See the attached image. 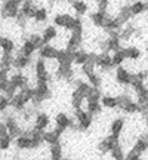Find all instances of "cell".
Segmentation results:
<instances>
[{
  "mask_svg": "<svg viewBox=\"0 0 148 160\" xmlns=\"http://www.w3.org/2000/svg\"><path fill=\"white\" fill-rule=\"evenodd\" d=\"M117 17L120 18V21L123 22V25H126V24L131 21V18L133 17V13H132V8L131 5H127V3H125V6L121 8V11H120V13L117 15Z\"/></svg>",
  "mask_w": 148,
  "mask_h": 160,
  "instance_id": "24",
  "label": "cell"
},
{
  "mask_svg": "<svg viewBox=\"0 0 148 160\" xmlns=\"http://www.w3.org/2000/svg\"><path fill=\"white\" fill-rule=\"evenodd\" d=\"M89 59H91V53H87V52L83 51V49H80V51H77L74 53V64H77V65H81V67H83Z\"/></svg>",
  "mask_w": 148,
  "mask_h": 160,
  "instance_id": "25",
  "label": "cell"
},
{
  "mask_svg": "<svg viewBox=\"0 0 148 160\" xmlns=\"http://www.w3.org/2000/svg\"><path fill=\"white\" fill-rule=\"evenodd\" d=\"M81 42H83V36L73 33V34L68 37V42H67V48H65V49H68V51H71V52L76 53L77 51H80Z\"/></svg>",
  "mask_w": 148,
  "mask_h": 160,
  "instance_id": "10",
  "label": "cell"
},
{
  "mask_svg": "<svg viewBox=\"0 0 148 160\" xmlns=\"http://www.w3.org/2000/svg\"><path fill=\"white\" fill-rule=\"evenodd\" d=\"M6 137H9V132H7L6 125L2 122V125H0V138H6Z\"/></svg>",
  "mask_w": 148,
  "mask_h": 160,
  "instance_id": "49",
  "label": "cell"
},
{
  "mask_svg": "<svg viewBox=\"0 0 148 160\" xmlns=\"http://www.w3.org/2000/svg\"><path fill=\"white\" fill-rule=\"evenodd\" d=\"M52 131H53V133H55L58 138H61V135L64 133V129H61V128H57V126H55V129H52Z\"/></svg>",
  "mask_w": 148,
  "mask_h": 160,
  "instance_id": "50",
  "label": "cell"
},
{
  "mask_svg": "<svg viewBox=\"0 0 148 160\" xmlns=\"http://www.w3.org/2000/svg\"><path fill=\"white\" fill-rule=\"evenodd\" d=\"M12 141H13V138H12L11 135L6 137V138H2V142H0V148H2V151H6V150L11 148Z\"/></svg>",
  "mask_w": 148,
  "mask_h": 160,
  "instance_id": "45",
  "label": "cell"
},
{
  "mask_svg": "<svg viewBox=\"0 0 148 160\" xmlns=\"http://www.w3.org/2000/svg\"><path fill=\"white\" fill-rule=\"evenodd\" d=\"M13 61H15V57L12 53H2V68L12 70L13 68Z\"/></svg>",
  "mask_w": 148,
  "mask_h": 160,
  "instance_id": "33",
  "label": "cell"
},
{
  "mask_svg": "<svg viewBox=\"0 0 148 160\" xmlns=\"http://www.w3.org/2000/svg\"><path fill=\"white\" fill-rule=\"evenodd\" d=\"M107 17H108V13L95 11L91 13V21L93 22V25H96V27H104V24L107 21Z\"/></svg>",
  "mask_w": 148,
  "mask_h": 160,
  "instance_id": "22",
  "label": "cell"
},
{
  "mask_svg": "<svg viewBox=\"0 0 148 160\" xmlns=\"http://www.w3.org/2000/svg\"><path fill=\"white\" fill-rule=\"evenodd\" d=\"M15 145L18 150H31L33 148V139L27 133H22L21 137H18L15 139Z\"/></svg>",
  "mask_w": 148,
  "mask_h": 160,
  "instance_id": "14",
  "label": "cell"
},
{
  "mask_svg": "<svg viewBox=\"0 0 148 160\" xmlns=\"http://www.w3.org/2000/svg\"><path fill=\"white\" fill-rule=\"evenodd\" d=\"M58 79L67 80V82H73L74 80V70L71 67H64V65H59V68L57 70L55 73Z\"/></svg>",
  "mask_w": 148,
  "mask_h": 160,
  "instance_id": "15",
  "label": "cell"
},
{
  "mask_svg": "<svg viewBox=\"0 0 148 160\" xmlns=\"http://www.w3.org/2000/svg\"><path fill=\"white\" fill-rule=\"evenodd\" d=\"M144 117H145V123H147V128H148V113L147 114H144Z\"/></svg>",
  "mask_w": 148,
  "mask_h": 160,
  "instance_id": "51",
  "label": "cell"
},
{
  "mask_svg": "<svg viewBox=\"0 0 148 160\" xmlns=\"http://www.w3.org/2000/svg\"><path fill=\"white\" fill-rule=\"evenodd\" d=\"M125 160H142V159H141V156L136 154V153H135L133 150H131V151H129V153L126 154V159H125Z\"/></svg>",
  "mask_w": 148,
  "mask_h": 160,
  "instance_id": "48",
  "label": "cell"
},
{
  "mask_svg": "<svg viewBox=\"0 0 148 160\" xmlns=\"http://www.w3.org/2000/svg\"><path fill=\"white\" fill-rule=\"evenodd\" d=\"M147 13H148V3H147Z\"/></svg>",
  "mask_w": 148,
  "mask_h": 160,
  "instance_id": "52",
  "label": "cell"
},
{
  "mask_svg": "<svg viewBox=\"0 0 148 160\" xmlns=\"http://www.w3.org/2000/svg\"><path fill=\"white\" fill-rule=\"evenodd\" d=\"M131 8H132V13L133 15H141L142 12L147 11V3H144V2H135V3L131 5Z\"/></svg>",
  "mask_w": 148,
  "mask_h": 160,
  "instance_id": "38",
  "label": "cell"
},
{
  "mask_svg": "<svg viewBox=\"0 0 148 160\" xmlns=\"http://www.w3.org/2000/svg\"><path fill=\"white\" fill-rule=\"evenodd\" d=\"M147 98H148V97H147Z\"/></svg>",
  "mask_w": 148,
  "mask_h": 160,
  "instance_id": "54",
  "label": "cell"
},
{
  "mask_svg": "<svg viewBox=\"0 0 148 160\" xmlns=\"http://www.w3.org/2000/svg\"><path fill=\"white\" fill-rule=\"evenodd\" d=\"M96 65L102 71H108V70L114 68V64H113V58L110 57L108 53H99L96 61Z\"/></svg>",
  "mask_w": 148,
  "mask_h": 160,
  "instance_id": "11",
  "label": "cell"
},
{
  "mask_svg": "<svg viewBox=\"0 0 148 160\" xmlns=\"http://www.w3.org/2000/svg\"><path fill=\"white\" fill-rule=\"evenodd\" d=\"M123 129H125V119H121V117H117V119H114L113 123H111V128H110V131H111V135H114V137L119 138Z\"/></svg>",
  "mask_w": 148,
  "mask_h": 160,
  "instance_id": "21",
  "label": "cell"
},
{
  "mask_svg": "<svg viewBox=\"0 0 148 160\" xmlns=\"http://www.w3.org/2000/svg\"><path fill=\"white\" fill-rule=\"evenodd\" d=\"M85 95L83 93H80L77 89L73 92V95H71V105H73L74 110H80L81 108V104H83V101H85Z\"/></svg>",
  "mask_w": 148,
  "mask_h": 160,
  "instance_id": "28",
  "label": "cell"
},
{
  "mask_svg": "<svg viewBox=\"0 0 148 160\" xmlns=\"http://www.w3.org/2000/svg\"><path fill=\"white\" fill-rule=\"evenodd\" d=\"M71 6H73V9L76 11L77 17L85 15L86 12H87V9H89V5H87L86 2H81V0H76V2H73V3H71Z\"/></svg>",
  "mask_w": 148,
  "mask_h": 160,
  "instance_id": "29",
  "label": "cell"
},
{
  "mask_svg": "<svg viewBox=\"0 0 148 160\" xmlns=\"http://www.w3.org/2000/svg\"><path fill=\"white\" fill-rule=\"evenodd\" d=\"M11 82L17 86V89H19V91H22V89H25V88H28V79H27L21 71H18V73H15V74H12L11 76Z\"/></svg>",
  "mask_w": 148,
  "mask_h": 160,
  "instance_id": "12",
  "label": "cell"
},
{
  "mask_svg": "<svg viewBox=\"0 0 148 160\" xmlns=\"http://www.w3.org/2000/svg\"><path fill=\"white\" fill-rule=\"evenodd\" d=\"M40 6L34 2H31V0H24L22 5H21V13H22L24 17L30 19V18H36V13L39 11Z\"/></svg>",
  "mask_w": 148,
  "mask_h": 160,
  "instance_id": "5",
  "label": "cell"
},
{
  "mask_svg": "<svg viewBox=\"0 0 148 160\" xmlns=\"http://www.w3.org/2000/svg\"><path fill=\"white\" fill-rule=\"evenodd\" d=\"M102 97L104 95H102V92H101V88H93L92 86V89L87 93L86 99H87V102H101Z\"/></svg>",
  "mask_w": 148,
  "mask_h": 160,
  "instance_id": "27",
  "label": "cell"
},
{
  "mask_svg": "<svg viewBox=\"0 0 148 160\" xmlns=\"http://www.w3.org/2000/svg\"><path fill=\"white\" fill-rule=\"evenodd\" d=\"M3 123L6 125V128H7V132H9V135H11L12 138H15V139H17L18 137H21V135H22L21 126H19V123L17 122V119H15L13 116H6V114H3Z\"/></svg>",
  "mask_w": 148,
  "mask_h": 160,
  "instance_id": "1",
  "label": "cell"
},
{
  "mask_svg": "<svg viewBox=\"0 0 148 160\" xmlns=\"http://www.w3.org/2000/svg\"><path fill=\"white\" fill-rule=\"evenodd\" d=\"M27 104H28V102H27L25 97L22 95V92L19 91L17 93V97L11 101V107H13L17 111H22V113H24V111H25V105H27Z\"/></svg>",
  "mask_w": 148,
  "mask_h": 160,
  "instance_id": "16",
  "label": "cell"
},
{
  "mask_svg": "<svg viewBox=\"0 0 148 160\" xmlns=\"http://www.w3.org/2000/svg\"><path fill=\"white\" fill-rule=\"evenodd\" d=\"M87 77V82L91 83V86L93 88H101V83H102V80H101V76L96 74V73H92V74L86 76Z\"/></svg>",
  "mask_w": 148,
  "mask_h": 160,
  "instance_id": "42",
  "label": "cell"
},
{
  "mask_svg": "<svg viewBox=\"0 0 148 160\" xmlns=\"http://www.w3.org/2000/svg\"><path fill=\"white\" fill-rule=\"evenodd\" d=\"M92 120H93V116H87L85 120H81L80 123H77L79 125V129H81V131H86V129H89L92 126Z\"/></svg>",
  "mask_w": 148,
  "mask_h": 160,
  "instance_id": "44",
  "label": "cell"
},
{
  "mask_svg": "<svg viewBox=\"0 0 148 160\" xmlns=\"http://www.w3.org/2000/svg\"><path fill=\"white\" fill-rule=\"evenodd\" d=\"M111 58H113V64H114V67H121V64L125 62V59L127 57H126V51L125 49H121V51L119 52H116V53H113L111 55Z\"/></svg>",
  "mask_w": 148,
  "mask_h": 160,
  "instance_id": "32",
  "label": "cell"
},
{
  "mask_svg": "<svg viewBox=\"0 0 148 160\" xmlns=\"http://www.w3.org/2000/svg\"><path fill=\"white\" fill-rule=\"evenodd\" d=\"M57 36H58V30L55 25H47V27L42 30V37H43L46 45H49V42L57 39Z\"/></svg>",
  "mask_w": 148,
  "mask_h": 160,
  "instance_id": "17",
  "label": "cell"
},
{
  "mask_svg": "<svg viewBox=\"0 0 148 160\" xmlns=\"http://www.w3.org/2000/svg\"><path fill=\"white\" fill-rule=\"evenodd\" d=\"M55 125L57 128H61V129H67V128H74V122L73 119H70L68 114L65 113H58L57 117H55Z\"/></svg>",
  "mask_w": 148,
  "mask_h": 160,
  "instance_id": "9",
  "label": "cell"
},
{
  "mask_svg": "<svg viewBox=\"0 0 148 160\" xmlns=\"http://www.w3.org/2000/svg\"><path fill=\"white\" fill-rule=\"evenodd\" d=\"M102 110V104L101 102H87V113L91 116H95V114H99Z\"/></svg>",
  "mask_w": 148,
  "mask_h": 160,
  "instance_id": "39",
  "label": "cell"
},
{
  "mask_svg": "<svg viewBox=\"0 0 148 160\" xmlns=\"http://www.w3.org/2000/svg\"><path fill=\"white\" fill-rule=\"evenodd\" d=\"M57 62L64 67H71V64L74 62V52L68 51V49H59Z\"/></svg>",
  "mask_w": 148,
  "mask_h": 160,
  "instance_id": "7",
  "label": "cell"
},
{
  "mask_svg": "<svg viewBox=\"0 0 148 160\" xmlns=\"http://www.w3.org/2000/svg\"><path fill=\"white\" fill-rule=\"evenodd\" d=\"M119 144V138L114 137V135H110V137L104 138L101 142L98 144V150H99V153L101 154H107V153H111Z\"/></svg>",
  "mask_w": 148,
  "mask_h": 160,
  "instance_id": "3",
  "label": "cell"
},
{
  "mask_svg": "<svg viewBox=\"0 0 148 160\" xmlns=\"http://www.w3.org/2000/svg\"><path fill=\"white\" fill-rule=\"evenodd\" d=\"M49 153H51V160H62V147H61V144L52 145Z\"/></svg>",
  "mask_w": 148,
  "mask_h": 160,
  "instance_id": "35",
  "label": "cell"
},
{
  "mask_svg": "<svg viewBox=\"0 0 148 160\" xmlns=\"http://www.w3.org/2000/svg\"><path fill=\"white\" fill-rule=\"evenodd\" d=\"M116 80L121 86H129L132 85V73L125 67H119L116 68Z\"/></svg>",
  "mask_w": 148,
  "mask_h": 160,
  "instance_id": "6",
  "label": "cell"
},
{
  "mask_svg": "<svg viewBox=\"0 0 148 160\" xmlns=\"http://www.w3.org/2000/svg\"><path fill=\"white\" fill-rule=\"evenodd\" d=\"M111 159L113 160H125L126 159V154L123 153L121 145H117V147L111 151Z\"/></svg>",
  "mask_w": 148,
  "mask_h": 160,
  "instance_id": "43",
  "label": "cell"
},
{
  "mask_svg": "<svg viewBox=\"0 0 148 160\" xmlns=\"http://www.w3.org/2000/svg\"><path fill=\"white\" fill-rule=\"evenodd\" d=\"M49 125H51V119H49V116L46 114V113H39V114H36V119H34V128L36 129L45 132V129Z\"/></svg>",
  "mask_w": 148,
  "mask_h": 160,
  "instance_id": "13",
  "label": "cell"
},
{
  "mask_svg": "<svg viewBox=\"0 0 148 160\" xmlns=\"http://www.w3.org/2000/svg\"><path fill=\"white\" fill-rule=\"evenodd\" d=\"M125 25H123V22L120 21L119 17H107V21H105V24H104V28L107 30L108 33H113V31H121V28H123Z\"/></svg>",
  "mask_w": 148,
  "mask_h": 160,
  "instance_id": "8",
  "label": "cell"
},
{
  "mask_svg": "<svg viewBox=\"0 0 148 160\" xmlns=\"http://www.w3.org/2000/svg\"><path fill=\"white\" fill-rule=\"evenodd\" d=\"M135 31H136L135 25H133V24H127V25H125V27L121 28V31H120V39H126V40L131 39Z\"/></svg>",
  "mask_w": 148,
  "mask_h": 160,
  "instance_id": "34",
  "label": "cell"
},
{
  "mask_svg": "<svg viewBox=\"0 0 148 160\" xmlns=\"http://www.w3.org/2000/svg\"><path fill=\"white\" fill-rule=\"evenodd\" d=\"M36 51H37V48L33 45V42H31L30 39L25 40V42H24V45H22V48L19 49V52L22 53L24 57H27V58H31V57H33Z\"/></svg>",
  "mask_w": 148,
  "mask_h": 160,
  "instance_id": "23",
  "label": "cell"
},
{
  "mask_svg": "<svg viewBox=\"0 0 148 160\" xmlns=\"http://www.w3.org/2000/svg\"><path fill=\"white\" fill-rule=\"evenodd\" d=\"M22 2L19 0H6L2 3V11H9V9H21Z\"/></svg>",
  "mask_w": 148,
  "mask_h": 160,
  "instance_id": "36",
  "label": "cell"
},
{
  "mask_svg": "<svg viewBox=\"0 0 148 160\" xmlns=\"http://www.w3.org/2000/svg\"><path fill=\"white\" fill-rule=\"evenodd\" d=\"M133 151L136 153V154H142V153H145L148 150V135H142V137H139L136 139V142H135V145H133Z\"/></svg>",
  "mask_w": 148,
  "mask_h": 160,
  "instance_id": "18",
  "label": "cell"
},
{
  "mask_svg": "<svg viewBox=\"0 0 148 160\" xmlns=\"http://www.w3.org/2000/svg\"><path fill=\"white\" fill-rule=\"evenodd\" d=\"M28 39L33 42V45L37 48V51H40V49H42V48L46 45L45 40H43V37H42V34H37V33H33V34H30Z\"/></svg>",
  "mask_w": 148,
  "mask_h": 160,
  "instance_id": "37",
  "label": "cell"
},
{
  "mask_svg": "<svg viewBox=\"0 0 148 160\" xmlns=\"http://www.w3.org/2000/svg\"><path fill=\"white\" fill-rule=\"evenodd\" d=\"M58 53H59V49H57L55 46L45 45L39 51V58L40 59H45V61H53V59L57 61Z\"/></svg>",
  "mask_w": 148,
  "mask_h": 160,
  "instance_id": "4",
  "label": "cell"
},
{
  "mask_svg": "<svg viewBox=\"0 0 148 160\" xmlns=\"http://www.w3.org/2000/svg\"><path fill=\"white\" fill-rule=\"evenodd\" d=\"M89 116V113L87 111H85V110H74V117H76V120H77V123H80L81 120H85L86 117Z\"/></svg>",
  "mask_w": 148,
  "mask_h": 160,
  "instance_id": "47",
  "label": "cell"
},
{
  "mask_svg": "<svg viewBox=\"0 0 148 160\" xmlns=\"http://www.w3.org/2000/svg\"><path fill=\"white\" fill-rule=\"evenodd\" d=\"M31 62V59L27 57H24L21 52H18L17 55H15V61H13V68L17 70H22V68H27Z\"/></svg>",
  "mask_w": 148,
  "mask_h": 160,
  "instance_id": "20",
  "label": "cell"
},
{
  "mask_svg": "<svg viewBox=\"0 0 148 160\" xmlns=\"http://www.w3.org/2000/svg\"><path fill=\"white\" fill-rule=\"evenodd\" d=\"M36 70V77H37V82H43V83H47L49 79H51V71L47 68V64H46L45 59H37V62L34 65Z\"/></svg>",
  "mask_w": 148,
  "mask_h": 160,
  "instance_id": "2",
  "label": "cell"
},
{
  "mask_svg": "<svg viewBox=\"0 0 148 160\" xmlns=\"http://www.w3.org/2000/svg\"><path fill=\"white\" fill-rule=\"evenodd\" d=\"M126 51V57L132 59V61H138L141 58V49L136 48V46H129V48H125Z\"/></svg>",
  "mask_w": 148,
  "mask_h": 160,
  "instance_id": "31",
  "label": "cell"
},
{
  "mask_svg": "<svg viewBox=\"0 0 148 160\" xmlns=\"http://www.w3.org/2000/svg\"><path fill=\"white\" fill-rule=\"evenodd\" d=\"M101 104L102 107L105 108H119L120 107V101H119V97H111V95H104L102 99H101Z\"/></svg>",
  "mask_w": 148,
  "mask_h": 160,
  "instance_id": "19",
  "label": "cell"
},
{
  "mask_svg": "<svg viewBox=\"0 0 148 160\" xmlns=\"http://www.w3.org/2000/svg\"><path fill=\"white\" fill-rule=\"evenodd\" d=\"M107 49L111 51L113 53L121 51L123 48H121V43H120V37H110V39L107 40Z\"/></svg>",
  "mask_w": 148,
  "mask_h": 160,
  "instance_id": "30",
  "label": "cell"
},
{
  "mask_svg": "<svg viewBox=\"0 0 148 160\" xmlns=\"http://www.w3.org/2000/svg\"><path fill=\"white\" fill-rule=\"evenodd\" d=\"M0 46H2L3 53H13V51H15V43H13V40L9 39V37H6V36L2 37Z\"/></svg>",
  "mask_w": 148,
  "mask_h": 160,
  "instance_id": "26",
  "label": "cell"
},
{
  "mask_svg": "<svg viewBox=\"0 0 148 160\" xmlns=\"http://www.w3.org/2000/svg\"><path fill=\"white\" fill-rule=\"evenodd\" d=\"M45 142L49 144V145H55V144H59V138L53 133V131H46L45 132Z\"/></svg>",
  "mask_w": 148,
  "mask_h": 160,
  "instance_id": "40",
  "label": "cell"
},
{
  "mask_svg": "<svg viewBox=\"0 0 148 160\" xmlns=\"http://www.w3.org/2000/svg\"><path fill=\"white\" fill-rule=\"evenodd\" d=\"M67 160H73V159H67Z\"/></svg>",
  "mask_w": 148,
  "mask_h": 160,
  "instance_id": "53",
  "label": "cell"
},
{
  "mask_svg": "<svg viewBox=\"0 0 148 160\" xmlns=\"http://www.w3.org/2000/svg\"><path fill=\"white\" fill-rule=\"evenodd\" d=\"M47 15H49L47 9H46L45 6H40L37 13H36V18H34L36 22H45L46 19H47Z\"/></svg>",
  "mask_w": 148,
  "mask_h": 160,
  "instance_id": "41",
  "label": "cell"
},
{
  "mask_svg": "<svg viewBox=\"0 0 148 160\" xmlns=\"http://www.w3.org/2000/svg\"><path fill=\"white\" fill-rule=\"evenodd\" d=\"M9 105H11V99L2 93L0 95V108H2V113H5L6 110L9 108Z\"/></svg>",
  "mask_w": 148,
  "mask_h": 160,
  "instance_id": "46",
  "label": "cell"
}]
</instances>
